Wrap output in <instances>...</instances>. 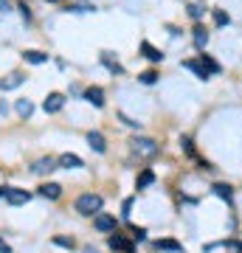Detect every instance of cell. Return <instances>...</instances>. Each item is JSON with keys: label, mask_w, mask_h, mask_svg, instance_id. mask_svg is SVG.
<instances>
[{"label": "cell", "mask_w": 242, "mask_h": 253, "mask_svg": "<svg viewBox=\"0 0 242 253\" xmlns=\"http://www.w3.org/2000/svg\"><path fill=\"white\" fill-rule=\"evenodd\" d=\"M76 211L85 214V217H96L101 211V197L99 194H82V197L76 200Z\"/></svg>", "instance_id": "6da1fadb"}, {"label": "cell", "mask_w": 242, "mask_h": 253, "mask_svg": "<svg viewBox=\"0 0 242 253\" xmlns=\"http://www.w3.org/2000/svg\"><path fill=\"white\" fill-rule=\"evenodd\" d=\"M130 144H133V152L135 155H144V158H152V155H158V144H155L152 138H133Z\"/></svg>", "instance_id": "7a4b0ae2"}, {"label": "cell", "mask_w": 242, "mask_h": 253, "mask_svg": "<svg viewBox=\"0 0 242 253\" xmlns=\"http://www.w3.org/2000/svg\"><path fill=\"white\" fill-rule=\"evenodd\" d=\"M93 225H96V231H101V234H110V231H116V217H110V214H96Z\"/></svg>", "instance_id": "3957f363"}, {"label": "cell", "mask_w": 242, "mask_h": 253, "mask_svg": "<svg viewBox=\"0 0 242 253\" xmlns=\"http://www.w3.org/2000/svg\"><path fill=\"white\" fill-rule=\"evenodd\" d=\"M28 200H31V194L26 189H6V203H11V206H23Z\"/></svg>", "instance_id": "277c9868"}, {"label": "cell", "mask_w": 242, "mask_h": 253, "mask_svg": "<svg viewBox=\"0 0 242 253\" xmlns=\"http://www.w3.org/2000/svg\"><path fill=\"white\" fill-rule=\"evenodd\" d=\"M45 113H59V110L65 107V96L62 93H51V96H48V99H45Z\"/></svg>", "instance_id": "5b68a950"}, {"label": "cell", "mask_w": 242, "mask_h": 253, "mask_svg": "<svg viewBox=\"0 0 242 253\" xmlns=\"http://www.w3.org/2000/svg\"><path fill=\"white\" fill-rule=\"evenodd\" d=\"M54 169H56L54 158H40V161L31 166V172H34V174H48V172H54Z\"/></svg>", "instance_id": "8992f818"}, {"label": "cell", "mask_w": 242, "mask_h": 253, "mask_svg": "<svg viewBox=\"0 0 242 253\" xmlns=\"http://www.w3.org/2000/svg\"><path fill=\"white\" fill-rule=\"evenodd\" d=\"M59 194H62V186H59V183H43V186H40V197L56 200Z\"/></svg>", "instance_id": "52a82bcc"}, {"label": "cell", "mask_w": 242, "mask_h": 253, "mask_svg": "<svg viewBox=\"0 0 242 253\" xmlns=\"http://www.w3.org/2000/svg\"><path fill=\"white\" fill-rule=\"evenodd\" d=\"M85 99H88L93 107H101V104H104V93H101V87H88V90H85Z\"/></svg>", "instance_id": "ba28073f"}, {"label": "cell", "mask_w": 242, "mask_h": 253, "mask_svg": "<svg viewBox=\"0 0 242 253\" xmlns=\"http://www.w3.org/2000/svg\"><path fill=\"white\" fill-rule=\"evenodd\" d=\"M110 248H113V251H124V253H133V245H130V242H127V239H124V236H121V234H116V236H110Z\"/></svg>", "instance_id": "9c48e42d"}, {"label": "cell", "mask_w": 242, "mask_h": 253, "mask_svg": "<svg viewBox=\"0 0 242 253\" xmlns=\"http://www.w3.org/2000/svg\"><path fill=\"white\" fill-rule=\"evenodd\" d=\"M88 144H90V149H96V152H104V149H107V141H104V135H101V132H90Z\"/></svg>", "instance_id": "30bf717a"}, {"label": "cell", "mask_w": 242, "mask_h": 253, "mask_svg": "<svg viewBox=\"0 0 242 253\" xmlns=\"http://www.w3.org/2000/svg\"><path fill=\"white\" fill-rule=\"evenodd\" d=\"M59 166H65V169H82V166H85V163H82V158L79 155H62V158H59Z\"/></svg>", "instance_id": "8fae6325"}, {"label": "cell", "mask_w": 242, "mask_h": 253, "mask_svg": "<svg viewBox=\"0 0 242 253\" xmlns=\"http://www.w3.org/2000/svg\"><path fill=\"white\" fill-rule=\"evenodd\" d=\"M192 40H194V45L203 51V48L208 45V31H206L203 26H194V34H192Z\"/></svg>", "instance_id": "7c38bea8"}, {"label": "cell", "mask_w": 242, "mask_h": 253, "mask_svg": "<svg viewBox=\"0 0 242 253\" xmlns=\"http://www.w3.org/2000/svg\"><path fill=\"white\" fill-rule=\"evenodd\" d=\"M183 68H186V71H192V73H197V79H208V71L203 68V62H194V59H186V62H183Z\"/></svg>", "instance_id": "4fadbf2b"}, {"label": "cell", "mask_w": 242, "mask_h": 253, "mask_svg": "<svg viewBox=\"0 0 242 253\" xmlns=\"http://www.w3.org/2000/svg\"><path fill=\"white\" fill-rule=\"evenodd\" d=\"M141 51H144V56H146L149 62H161V59H163V54L158 51V48H152L149 42H141Z\"/></svg>", "instance_id": "5bb4252c"}, {"label": "cell", "mask_w": 242, "mask_h": 253, "mask_svg": "<svg viewBox=\"0 0 242 253\" xmlns=\"http://www.w3.org/2000/svg\"><path fill=\"white\" fill-rule=\"evenodd\" d=\"M23 59L31 62V65H43V62H48V54H43V51H26Z\"/></svg>", "instance_id": "9a60e30c"}, {"label": "cell", "mask_w": 242, "mask_h": 253, "mask_svg": "<svg viewBox=\"0 0 242 253\" xmlns=\"http://www.w3.org/2000/svg\"><path fill=\"white\" fill-rule=\"evenodd\" d=\"M155 183V172H149V169H144L141 174H138V180H135V186L138 189H146V186H152Z\"/></svg>", "instance_id": "2e32d148"}, {"label": "cell", "mask_w": 242, "mask_h": 253, "mask_svg": "<svg viewBox=\"0 0 242 253\" xmlns=\"http://www.w3.org/2000/svg\"><path fill=\"white\" fill-rule=\"evenodd\" d=\"M23 82H26V76H20V73H11L9 79L3 82V90H14V87H20Z\"/></svg>", "instance_id": "e0dca14e"}, {"label": "cell", "mask_w": 242, "mask_h": 253, "mask_svg": "<svg viewBox=\"0 0 242 253\" xmlns=\"http://www.w3.org/2000/svg\"><path fill=\"white\" fill-rule=\"evenodd\" d=\"M214 194H217L220 200H228V203H231V197H234L231 186H225V183H217V186H214Z\"/></svg>", "instance_id": "ac0fdd59"}, {"label": "cell", "mask_w": 242, "mask_h": 253, "mask_svg": "<svg viewBox=\"0 0 242 253\" xmlns=\"http://www.w3.org/2000/svg\"><path fill=\"white\" fill-rule=\"evenodd\" d=\"M101 62L107 65V68H110L113 73H121V65H118L116 59H113V56H110V51H101Z\"/></svg>", "instance_id": "d6986e66"}, {"label": "cell", "mask_w": 242, "mask_h": 253, "mask_svg": "<svg viewBox=\"0 0 242 253\" xmlns=\"http://www.w3.org/2000/svg\"><path fill=\"white\" fill-rule=\"evenodd\" d=\"M200 62H203V68H206L208 73H220V65H217V62H214V59H211L208 54H203V56H200Z\"/></svg>", "instance_id": "ffe728a7"}, {"label": "cell", "mask_w": 242, "mask_h": 253, "mask_svg": "<svg viewBox=\"0 0 242 253\" xmlns=\"http://www.w3.org/2000/svg\"><path fill=\"white\" fill-rule=\"evenodd\" d=\"M17 113H20V116H31V113H34V104H31V101H28V99H20L17 101Z\"/></svg>", "instance_id": "44dd1931"}, {"label": "cell", "mask_w": 242, "mask_h": 253, "mask_svg": "<svg viewBox=\"0 0 242 253\" xmlns=\"http://www.w3.org/2000/svg\"><path fill=\"white\" fill-rule=\"evenodd\" d=\"M155 248L158 251H180V245L172 242V239H161V242H155Z\"/></svg>", "instance_id": "7402d4cb"}, {"label": "cell", "mask_w": 242, "mask_h": 253, "mask_svg": "<svg viewBox=\"0 0 242 253\" xmlns=\"http://www.w3.org/2000/svg\"><path fill=\"white\" fill-rule=\"evenodd\" d=\"M118 121H124L127 126H133V129H141V121H135V118L124 116V113H118Z\"/></svg>", "instance_id": "603a6c76"}, {"label": "cell", "mask_w": 242, "mask_h": 253, "mask_svg": "<svg viewBox=\"0 0 242 253\" xmlns=\"http://www.w3.org/2000/svg\"><path fill=\"white\" fill-rule=\"evenodd\" d=\"M138 79H141L144 84H155V82H158V73H155V71H146V73H141Z\"/></svg>", "instance_id": "cb8c5ba5"}, {"label": "cell", "mask_w": 242, "mask_h": 253, "mask_svg": "<svg viewBox=\"0 0 242 253\" xmlns=\"http://www.w3.org/2000/svg\"><path fill=\"white\" fill-rule=\"evenodd\" d=\"M214 23L217 26H228V14L223 9H214Z\"/></svg>", "instance_id": "d4e9b609"}, {"label": "cell", "mask_w": 242, "mask_h": 253, "mask_svg": "<svg viewBox=\"0 0 242 253\" xmlns=\"http://www.w3.org/2000/svg\"><path fill=\"white\" fill-rule=\"evenodd\" d=\"M54 245H59V248H73V239H68V236H54Z\"/></svg>", "instance_id": "484cf974"}, {"label": "cell", "mask_w": 242, "mask_h": 253, "mask_svg": "<svg viewBox=\"0 0 242 253\" xmlns=\"http://www.w3.org/2000/svg\"><path fill=\"white\" fill-rule=\"evenodd\" d=\"M180 146H183V152H186V155H194V149H192V141H189V138H180Z\"/></svg>", "instance_id": "4316f807"}, {"label": "cell", "mask_w": 242, "mask_h": 253, "mask_svg": "<svg viewBox=\"0 0 242 253\" xmlns=\"http://www.w3.org/2000/svg\"><path fill=\"white\" fill-rule=\"evenodd\" d=\"M189 14H192L194 20H200L203 17V9H200V6H189Z\"/></svg>", "instance_id": "83f0119b"}, {"label": "cell", "mask_w": 242, "mask_h": 253, "mask_svg": "<svg viewBox=\"0 0 242 253\" xmlns=\"http://www.w3.org/2000/svg\"><path fill=\"white\" fill-rule=\"evenodd\" d=\"M133 236L141 242V239H146V231H144V228H133Z\"/></svg>", "instance_id": "f1b7e54d"}, {"label": "cell", "mask_w": 242, "mask_h": 253, "mask_svg": "<svg viewBox=\"0 0 242 253\" xmlns=\"http://www.w3.org/2000/svg\"><path fill=\"white\" fill-rule=\"evenodd\" d=\"M17 9H20V14H23V20H28V17H31V11H28V6H26V3H23V6H17Z\"/></svg>", "instance_id": "f546056e"}, {"label": "cell", "mask_w": 242, "mask_h": 253, "mask_svg": "<svg viewBox=\"0 0 242 253\" xmlns=\"http://www.w3.org/2000/svg\"><path fill=\"white\" fill-rule=\"evenodd\" d=\"M228 245V248H231V251H237V253H242V245L240 242H225Z\"/></svg>", "instance_id": "4dcf8cb0"}, {"label": "cell", "mask_w": 242, "mask_h": 253, "mask_svg": "<svg viewBox=\"0 0 242 253\" xmlns=\"http://www.w3.org/2000/svg\"><path fill=\"white\" fill-rule=\"evenodd\" d=\"M0 253H11V251H9V245L3 242V236H0Z\"/></svg>", "instance_id": "1f68e13d"}, {"label": "cell", "mask_w": 242, "mask_h": 253, "mask_svg": "<svg viewBox=\"0 0 242 253\" xmlns=\"http://www.w3.org/2000/svg\"><path fill=\"white\" fill-rule=\"evenodd\" d=\"M85 253H99V251H96V248H85Z\"/></svg>", "instance_id": "d6a6232c"}, {"label": "cell", "mask_w": 242, "mask_h": 253, "mask_svg": "<svg viewBox=\"0 0 242 253\" xmlns=\"http://www.w3.org/2000/svg\"><path fill=\"white\" fill-rule=\"evenodd\" d=\"M0 197H6V189H0Z\"/></svg>", "instance_id": "836d02e7"}, {"label": "cell", "mask_w": 242, "mask_h": 253, "mask_svg": "<svg viewBox=\"0 0 242 253\" xmlns=\"http://www.w3.org/2000/svg\"><path fill=\"white\" fill-rule=\"evenodd\" d=\"M0 87H3V82H0Z\"/></svg>", "instance_id": "e575fe53"}, {"label": "cell", "mask_w": 242, "mask_h": 253, "mask_svg": "<svg viewBox=\"0 0 242 253\" xmlns=\"http://www.w3.org/2000/svg\"><path fill=\"white\" fill-rule=\"evenodd\" d=\"M51 3H56V0H51Z\"/></svg>", "instance_id": "d590c367"}]
</instances>
